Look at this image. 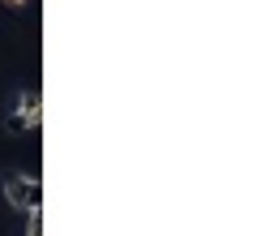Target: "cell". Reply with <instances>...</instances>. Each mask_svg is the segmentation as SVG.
<instances>
[{"instance_id": "cell-1", "label": "cell", "mask_w": 253, "mask_h": 236, "mask_svg": "<svg viewBox=\"0 0 253 236\" xmlns=\"http://www.w3.org/2000/svg\"><path fill=\"white\" fill-rule=\"evenodd\" d=\"M4 197L26 215H43V181L39 176H4Z\"/></svg>"}, {"instance_id": "cell-2", "label": "cell", "mask_w": 253, "mask_h": 236, "mask_svg": "<svg viewBox=\"0 0 253 236\" xmlns=\"http://www.w3.org/2000/svg\"><path fill=\"white\" fill-rule=\"evenodd\" d=\"M39 120H43V99H39V91H22L13 99V116H9V125L13 129H39Z\"/></svg>"}, {"instance_id": "cell-3", "label": "cell", "mask_w": 253, "mask_h": 236, "mask_svg": "<svg viewBox=\"0 0 253 236\" xmlns=\"http://www.w3.org/2000/svg\"><path fill=\"white\" fill-rule=\"evenodd\" d=\"M26 236H43V219H39V215H30V228H26Z\"/></svg>"}, {"instance_id": "cell-4", "label": "cell", "mask_w": 253, "mask_h": 236, "mask_svg": "<svg viewBox=\"0 0 253 236\" xmlns=\"http://www.w3.org/2000/svg\"><path fill=\"white\" fill-rule=\"evenodd\" d=\"M0 4H4V9H13V13H22V9H26V0H0Z\"/></svg>"}]
</instances>
